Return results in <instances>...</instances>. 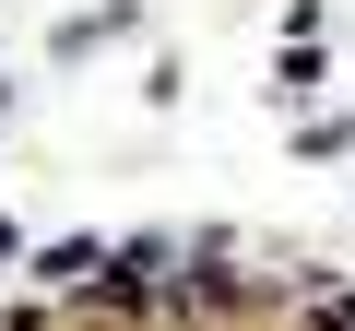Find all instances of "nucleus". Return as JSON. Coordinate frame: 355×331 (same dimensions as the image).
I'll return each mask as SVG.
<instances>
[{
    "mask_svg": "<svg viewBox=\"0 0 355 331\" xmlns=\"http://www.w3.org/2000/svg\"><path fill=\"white\" fill-rule=\"evenodd\" d=\"M320 331H355V296H331V307H320Z\"/></svg>",
    "mask_w": 355,
    "mask_h": 331,
    "instance_id": "2",
    "label": "nucleus"
},
{
    "mask_svg": "<svg viewBox=\"0 0 355 331\" xmlns=\"http://www.w3.org/2000/svg\"><path fill=\"white\" fill-rule=\"evenodd\" d=\"M36 272H48V284H83V272H95V237H60V249H36Z\"/></svg>",
    "mask_w": 355,
    "mask_h": 331,
    "instance_id": "1",
    "label": "nucleus"
}]
</instances>
